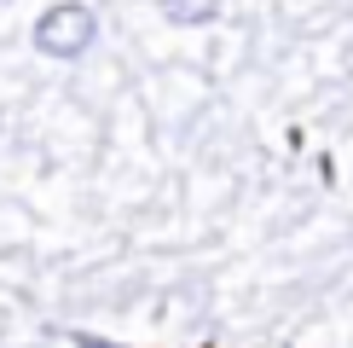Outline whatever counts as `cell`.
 Returning <instances> with one entry per match:
<instances>
[{"instance_id":"obj_1","label":"cell","mask_w":353,"mask_h":348,"mask_svg":"<svg viewBox=\"0 0 353 348\" xmlns=\"http://www.w3.org/2000/svg\"><path fill=\"white\" fill-rule=\"evenodd\" d=\"M93 41H99V12L87 0H58V6H47L35 18V47L47 58H58V64L81 58Z\"/></svg>"},{"instance_id":"obj_2","label":"cell","mask_w":353,"mask_h":348,"mask_svg":"<svg viewBox=\"0 0 353 348\" xmlns=\"http://www.w3.org/2000/svg\"><path fill=\"white\" fill-rule=\"evenodd\" d=\"M220 6H226V0H157V12H163L174 29H203V23H214Z\"/></svg>"}]
</instances>
